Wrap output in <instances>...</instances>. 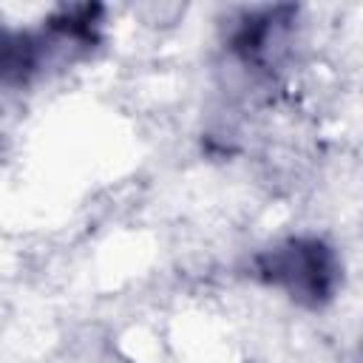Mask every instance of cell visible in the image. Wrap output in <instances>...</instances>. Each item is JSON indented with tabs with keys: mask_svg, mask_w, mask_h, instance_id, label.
<instances>
[{
	"mask_svg": "<svg viewBox=\"0 0 363 363\" xmlns=\"http://www.w3.org/2000/svg\"><path fill=\"white\" fill-rule=\"evenodd\" d=\"M354 363H363V343H360L357 352H354Z\"/></svg>",
	"mask_w": 363,
	"mask_h": 363,
	"instance_id": "obj_2",
	"label": "cell"
},
{
	"mask_svg": "<svg viewBox=\"0 0 363 363\" xmlns=\"http://www.w3.org/2000/svg\"><path fill=\"white\" fill-rule=\"evenodd\" d=\"M252 269L258 281L306 309H320L329 303L343 278L335 247L318 235H292L261 250L252 258Z\"/></svg>",
	"mask_w": 363,
	"mask_h": 363,
	"instance_id": "obj_1",
	"label": "cell"
}]
</instances>
